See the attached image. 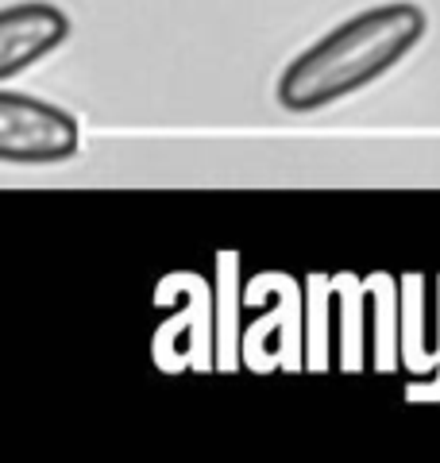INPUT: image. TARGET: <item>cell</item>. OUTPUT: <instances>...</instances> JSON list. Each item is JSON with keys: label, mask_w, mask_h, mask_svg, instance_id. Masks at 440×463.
<instances>
[{"label": "cell", "mask_w": 440, "mask_h": 463, "mask_svg": "<svg viewBox=\"0 0 440 463\" xmlns=\"http://www.w3.org/2000/svg\"><path fill=\"white\" fill-rule=\"evenodd\" d=\"M425 27V12L409 0L356 12L282 70L274 90L278 105L286 112H320L348 93H359L417 47Z\"/></svg>", "instance_id": "6da1fadb"}, {"label": "cell", "mask_w": 440, "mask_h": 463, "mask_svg": "<svg viewBox=\"0 0 440 463\" xmlns=\"http://www.w3.org/2000/svg\"><path fill=\"white\" fill-rule=\"evenodd\" d=\"M81 147L73 112L47 105L32 93H0V163L12 166H47L66 163Z\"/></svg>", "instance_id": "7a4b0ae2"}, {"label": "cell", "mask_w": 440, "mask_h": 463, "mask_svg": "<svg viewBox=\"0 0 440 463\" xmlns=\"http://www.w3.org/2000/svg\"><path fill=\"white\" fill-rule=\"evenodd\" d=\"M70 39V16L47 0H24L0 12V81H12Z\"/></svg>", "instance_id": "3957f363"}, {"label": "cell", "mask_w": 440, "mask_h": 463, "mask_svg": "<svg viewBox=\"0 0 440 463\" xmlns=\"http://www.w3.org/2000/svg\"><path fill=\"white\" fill-rule=\"evenodd\" d=\"M329 286L332 279H325V274H313L305 282V367L313 371L329 367V328H325Z\"/></svg>", "instance_id": "277c9868"}]
</instances>
